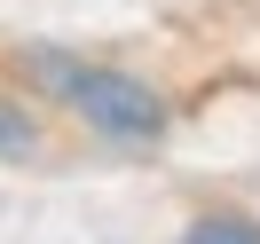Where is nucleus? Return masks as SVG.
I'll return each mask as SVG.
<instances>
[{
    "label": "nucleus",
    "instance_id": "f257e3e1",
    "mask_svg": "<svg viewBox=\"0 0 260 244\" xmlns=\"http://www.w3.org/2000/svg\"><path fill=\"white\" fill-rule=\"evenodd\" d=\"M32 63L55 79V95H63L103 142H158L166 134L158 87H142L134 71H87V63H63V55H32Z\"/></svg>",
    "mask_w": 260,
    "mask_h": 244
},
{
    "label": "nucleus",
    "instance_id": "f03ea898",
    "mask_svg": "<svg viewBox=\"0 0 260 244\" xmlns=\"http://www.w3.org/2000/svg\"><path fill=\"white\" fill-rule=\"evenodd\" d=\"M181 244H260V228L244 221V213H197Z\"/></svg>",
    "mask_w": 260,
    "mask_h": 244
},
{
    "label": "nucleus",
    "instance_id": "7ed1b4c3",
    "mask_svg": "<svg viewBox=\"0 0 260 244\" xmlns=\"http://www.w3.org/2000/svg\"><path fill=\"white\" fill-rule=\"evenodd\" d=\"M32 150H40V126H32V111L0 102V158H32Z\"/></svg>",
    "mask_w": 260,
    "mask_h": 244
}]
</instances>
